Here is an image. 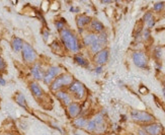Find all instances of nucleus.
<instances>
[{
  "label": "nucleus",
  "instance_id": "obj_1",
  "mask_svg": "<svg viewBox=\"0 0 165 135\" xmlns=\"http://www.w3.org/2000/svg\"><path fill=\"white\" fill-rule=\"evenodd\" d=\"M60 38L63 43V46L67 51L71 53H77L80 50V44L77 36L71 29H64L60 32Z\"/></svg>",
  "mask_w": 165,
  "mask_h": 135
},
{
  "label": "nucleus",
  "instance_id": "obj_25",
  "mask_svg": "<svg viewBox=\"0 0 165 135\" xmlns=\"http://www.w3.org/2000/svg\"><path fill=\"white\" fill-rule=\"evenodd\" d=\"M97 41L99 42V43L101 44V45H105L107 42V35L106 33H104V32H102V33H100L98 36H97Z\"/></svg>",
  "mask_w": 165,
  "mask_h": 135
},
{
  "label": "nucleus",
  "instance_id": "obj_9",
  "mask_svg": "<svg viewBox=\"0 0 165 135\" xmlns=\"http://www.w3.org/2000/svg\"><path fill=\"white\" fill-rule=\"evenodd\" d=\"M144 131L147 135H159L162 131V126L158 123L146 125L144 127Z\"/></svg>",
  "mask_w": 165,
  "mask_h": 135
},
{
  "label": "nucleus",
  "instance_id": "obj_28",
  "mask_svg": "<svg viewBox=\"0 0 165 135\" xmlns=\"http://www.w3.org/2000/svg\"><path fill=\"white\" fill-rule=\"evenodd\" d=\"M154 17H153V14L152 12H150V11H148V12H146L144 14V16H143V21H145V23H148V21H150L151 19H153Z\"/></svg>",
  "mask_w": 165,
  "mask_h": 135
},
{
  "label": "nucleus",
  "instance_id": "obj_37",
  "mask_svg": "<svg viewBox=\"0 0 165 135\" xmlns=\"http://www.w3.org/2000/svg\"><path fill=\"white\" fill-rule=\"evenodd\" d=\"M140 132V135H147L146 133H145V131H139Z\"/></svg>",
  "mask_w": 165,
  "mask_h": 135
},
{
  "label": "nucleus",
  "instance_id": "obj_32",
  "mask_svg": "<svg viewBox=\"0 0 165 135\" xmlns=\"http://www.w3.org/2000/svg\"><path fill=\"white\" fill-rule=\"evenodd\" d=\"M95 72H96L97 74L102 72V66H97L96 68H95Z\"/></svg>",
  "mask_w": 165,
  "mask_h": 135
},
{
  "label": "nucleus",
  "instance_id": "obj_7",
  "mask_svg": "<svg viewBox=\"0 0 165 135\" xmlns=\"http://www.w3.org/2000/svg\"><path fill=\"white\" fill-rule=\"evenodd\" d=\"M60 67L58 66H51L44 74V82L47 84H51L52 81L56 78L58 75H60Z\"/></svg>",
  "mask_w": 165,
  "mask_h": 135
},
{
  "label": "nucleus",
  "instance_id": "obj_27",
  "mask_svg": "<svg viewBox=\"0 0 165 135\" xmlns=\"http://www.w3.org/2000/svg\"><path fill=\"white\" fill-rule=\"evenodd\" d=\"M163 8H164V2H156L154 4V6H153V9H154L156 12L161 11Z\"/></svg>",
  "mask_w": 165,
  "mask_h": 135
},
{
  "label": "nucleus",
  "instance_id": "obj_39",
  "mask_svg": "<svg viewBox=\"0 0 165 135\" xmlns=\"http://www.w3.org/2000/svg\"><path fill=\"white\" fill-rule=\"evenodd\" d=\"M164 10H165V3H164Z\"/></svg>",
  "mask_w": 165,
  "mask_h": 135
},
{
  "label": "nucleus",
  "instance_id": "obj_2",
  "mask_svg": "<svg viewBox=\"0 0 165 135\" xmlns=\"http://www.w3.org/2000/svg\"><path fill=\"white\" fill-rule=\"evenodd\" d=\"M74 81L72 75L67 74V73H63L60 74L54 79L51 83V89L53 92H59L63 88L64 86H70L72 84V82Z\"/></svg>",
  "mask_w": 165,
  "mask_h": 135
},
{
  "label": "nucleus",
  "instance_id": "obj_4",
  "mask_svg": "<svg viewBox=\"0 0 165 135\" xmlns=\"http://www.w3.org/2000/svg\"><path fill=\"white\" fill-rule=\"evenodd\" d=\"M68 92H70L69 94L73 95L77 100H82L85 96V87L80 81L74 80L68 87Z\"/></svg>",
  "mask_w": 165,
  "mask_h": 135
},
{
  "label": "nucleus",
  "instance_id": "obj_35",
  "mask_svg": "<svg viewBox=\"0 0 165 135\" xmlns=\"http://www.w3.org/2000/svg\"><path fill=\"white\" fill-rule=\"evenodd\" d=\"M0 84H1V85L6 84V81H5V79H3L2 77H0Z\"/></svg>",
  "mask_w": 165,
  "mask_h": 135
},
{
  "label": "nucleus",
  "instance_id": "obj_24",
  "mask_svg": "<svg viewBox=\"0 0 165 135\" xmlns=\"http://www.w3.org/2000/svg\"><path fill=\"white\" fill-rule=\"evenodd\" d=\"M85 129H86L87 131H89V132H94V131H96V124H95V122L93 121V119L87 121Z\"/></svg>",
  "mask_w": 165,
  "mask_h": 135
},
{
  "label": "nucleus",
  "instance_id": "obj_17",
  "mask_svg": "<svg viewBox=\"0 0 165 135\" xmlns=\"http://www.w3.org/2000/svg\"><path fill=\"white\" fill-rule=\"evenodd\" d=\"M90 29L94 33H102L103 29H104V25H102V23H100L97 19H92L90 23Z\"/></svg>",
  "mask_w": 165,
  "mask_h": 135
},
{
  "label": "nucleus",
  "instance_id": "obj_20",
  "mask_svg": "<svg viewBox=\"0 0 165 135\" xmlns=\"http://www.w3.org/2000/svg\"><path fill=\"white\" fill-rule=\"evenodd\" d=\"M86 123L87 121L85 118H83V117H77V118L74 119L73 124H74V126L76 127V128H85Z\"/></svg>",
  "mask_w": 165,
  "mask_h": 135
},
{
  "label": "nucleus",
  "instance_id": "obj_5",
  "mask_svg": "<svg viewBox=\"0 0 165 135\" xmlns=\"http://www.w3.org/2000/svg\"><path fill=\"white\" fill-rule=\"evenodd\" d=\"M131 116L135 121L141 123H150L154 121V117L152 115L148 114L146 112H141V111H132Z\"/></svg>",
  "mask_w": 165,
  "mask_h": 135
},
{
  "label": "nucleus",
  "instance_id": "obj_13",
  "mask_svg": "<svg viewBox=\"0 0 165 135\" xmlns=\"http://www.w3.org/2000/svg\"><path fill=\"white\" fill-rule=\"evenodd\" d=\"M91 21H92V19L90 16H88V15L80 14L76 17V25L79 29H82L83 27H85V25H89L91 23Z\"/></svg>",
  "mask_w": 165,
  "mask_h": 135
},
{
  "label": "nucleus",
  "instance_id": "obj_15",
  "mask_svg": "<svg viewBox=\"0 0 165 135\" xmlns=\"http://www.w3.org/2000/svg\"><path fill=\"white\" fill-rule=\"evenodd\" d=\"M23 43L25 42L18 37H15L12 39L11 41V47H12L13 51L15 53H18V52H21V49H22V46H23Z\"/></svg>",
  "mask_w": 165,
  "mask_h": 135
},
{
  "label": "nucleus",
  "instance_id": "obj_21",
  "mask_svg": "<svg viewBox=\"0 0 165 135\" xmlns=\"http://www.w3.org/2000/svg\"><path fill=\"white\" fill-rule=\"evenodd\" d=\"M51 48L53 50V52L57 53V54H63V49H62V45L59 42L55 41L53 42V44L51 45Z\"/></svg>",
  "mask_w": 165,
  "mask_h": 135
},
{
  "label": "nucleus",
  "instance_id": "obj_8",
  "mask_svg": "<svg viewBox=\"0 0 165 135\" xmlns=\"http://www.w3.org/2000/svg\"><path fill=\"white\" fill-rule=\"evenodd\" d=\"M108 55H109L108 50H106V49H102L100 52H98L97 54H95V56H94L95 63L98 64L99 66L104 65L105 63L107 62V60H108Z\"/></svg>",
  "mask_w": 165,
  "mask_h": 135
},
{
  "label": "nucleus",
  "instance_id": "obj_22",
  "mask_svg": "<svg viewBox=\"0 0 165 135\" xmlns=\"http://www.w3.org/2000/svg\"><path fill=\"white\" fill-rule=\"evenodd\" d=\"M102 45H101L100 43H99L98 41H96L94 44H92L89 48H90V51L93 53V54H97L98 52H100L101 50H102Z\"/></svg>",
  "mask_w": 165,
  "mask_h": 135
},
{
  "label": "nucleus",
  "instance_id": "obj_30",
  "mask_svg": "<svg viewBox=\"0 0 165 135\" xmlns=\"http://www.w3.org/2000/svg\"><path fill=\"white\" fill-rule=\"evenodd\" d=\"M70 11H71V12H79V8H78V7L71 6L70 7Z\"/></svg>",
  "mask_w": 165,
  "mask_h": 135
},
{
  "label": "nucleus",
  "instance_id": "obj_16",
  "mask_svg": "<svg viewBox=\"0 0 165 135\" xmlns=\"http://www.w3.org/2000/svg\"><path fill=\"white\" fill-rule=\"evenodd\" d=\"M96 41H97V35H95L94 33L88 34V35H86L83 38V44H84V46L87 47H90Z\"/></svg>",
  "mask_w": 165,
  "mask_h": 135
},
{
  "label": "nucleus",
  "instance_id": "obj_36",
  "mask_svg": "<svg viewBox=\"0 0 165 135\" xmlns=\"http://www.w3.org/2000/svg\"><path fill=\"white\" fill-rule=\"evenodd\" d=\"M101 2L104 3V4H105V3H112V1H110V0H103V1H101Z\"/></svg>",
  "mask_w": 165,
  "mask_h": 135
},
{
  "label": "nucleus",
  "instance_id": "obj_38",
  "mask_svg": "<svg viewBox=\"0 0 165 135\" xmlns=\"http://www.w3.org/2000/svg\"><path fill=\"white\" fill-rule=\"evenodd\" d=\"M163 96H164V98H165V88H163Z\"/></svg>",
  "mask_w": 165,
  "mask_h": 135
},
{
  "label": "nucleus",
  "instance_id": "obj_41",
  "mask_svg": "<svg viewBox=\"0 0 165 135\" xmlns=\"http://www.w3.org/2000/svg\"><path fill=\"white\" fill-rule=\"evenodd\" d=\"M75 135H79V134H75Z\"/></svg>",
  "mask_w": 165,
  "mask_h": 135
},
{
  "label": "nucleus",
  "instance_id": "obj_3",
  "mask_svg": "<svg viewBox=\"0 0 165 135\" xmlns=\"http://www.w3.org/2000/svg\"><path fill=\"white\" fill-rule=\"evenodd\" d=\"M21 55H22L23 61L27 64H31V63L35 62L38 57L37 52L29 43H23L22 49H21Z\"/></svg>",
  "mask_w": 165,
  "mask_h": 135
},
{
  "label": "nucleus",
  "instance_id": "obj_6",
  "mask_svg": "<svg viewBox=\"0 0 165 135\" xmlns=\"http://www.w3.org/2000/svg\"><path fill=\"white\" fill-rule=\"evenodd\" d=\"M133 62L139 68H146L148 65V58L144 52L138 51L133 54Z\"/></svg>",
  "mask_w": 165,
  "mask_h": 135
},
{
  "label": "nucleus",
  "instance_id": "obj_31",
  "mask_svg": "<svg viewBox=\"0 0 165 135\" xmlns=\"http://www.w3.org/2000/svg\"><path fill=\"white\" fill-rule=\"evenodd\" d=\"M44 40L45 41H48V38H49V32L48 31H44Z\"/></svg>",
  "mask_w": 165,
  "mask_h": 135
},
{
  "label": "nucleus",
  "instance_id": "obj_29",
  "mask_svg": "<svg viewBox=\"0 0 165 135\" xmlns=\"http://www.w3.org/2000/svg\"><path fill=\"white\" fill-rule=\"evenodd\" d=\"M6 69V63H5L4 59L0 56V72H3Z\"/></svg>",
  "mask_w": 165,
  "mask_h": 135
},
{
  "label": "nucleus",
  "instance_id": "obj_23",
  "mask_svg": "<svg viewBox=\"0 0 165 135\" xmlns=\"http://www.w3.org/2000/svg\"><path fill=\"white\" fill-rule=\"evenodd\" d=\"M93 121L96 124V130H100L103 125V116L101 114H98L93 118Z\"/></svg>",
  "mask_w": 165,
  "mask_h": 135
},
{
  "label": "nucleus",
  "instance_id": "obj_14",
  "mask_svg": "<svg viewBox=\"0 0 165 135\" xmlns=\"http://www.w3.org/2000/svg\"><path fill=\"white\" fill-rule=\"evenodd\" d=\"M31 73L35 80H42V79H44V74L45 73L43 72V69H42V66L40 64L33 65L31 69Z\"/></svg>",
  "mask_w": 165,
  "mask_h": 135
},
{
  "label": "nucleus",
  "instance_id": "obj_40",
  "mask_svg": "<svg viewBox=\"0 0 165 135\" xmlns=\"http://www.w3.org/2000/svg\"><path fill=\"white\" fill-rule=\"evenodd\" d=\"M164 86H165V79H164Z\"/></svg>",
  "mask_w": 165,
  "mask_h": 135
},
{
  "label": "nucleus",
  "instance_id": "obj_10",
  "mask_svg": "<svg viewBox=\"0 0 165 135\" xmlns=\"http://www.w3.org/2000/svg\"><path fill=\"white\" fill-rule=\"evenodd\" d=\"M67 111H68V114L71 118H77V117L80 115L81 112V106L78 103H71L69 106H67Z\"/></svg>",
  "mask_w": 165,
  "mask_h": 135
},
{
  "label": "nucleus",
  "instance_id": "obj_33",
  "mask_svg": "<svg viewBox=\"0 0 165 135\" xmlns=\"http://www.w3.org/2000/svg\"><path fill=\"white\" fill-rule=\"evenodd\" d=\"M149 37H150V32H149V29L144 31V38H145V39H148Z\"/></svg>",
  "mask_w": 165,
  "mask_h": 135
},
{
  "label": "nucleus",
  "instance_id": "obj_12",
  "mask_svg": "<svg viewBox=\"0 0 165 135\" xmlns=\"http://www.w3.org/2000/svg\"><path fill=\"white\" fill-rule=\"evenodd\" d=\"M29 89H31V94H33V96L35 98L41 99L44 96V90L42 89L41 85L38 82H35V81H33V82L29 83Z\"/></svg>",
  "mask_w": 165,
  "mask_h": 135
},
{
  "label": "nucleus",
  "instance_id": "obj_26",
  "mask_svg": "<svg viewBox=\"0 0 165 135\" xmlns=\"http://www.w3.org/2000/svg\"><path fill=\"white\" fill-rule=\"evenodd\" d=\"M56 25V29H58L59 32H61L62 29H64V25H65V21L64 19H60V21H57L55 23Z\"/></svg>",
  "mask_w": 165,
  "mask_h": 135
},
{
  "label": "nucleus",
  "instance_id": "obj_34",
  "mask_svg": "<svg viewBox=\"0 0 165 135\" xmlns=\"http://www.w3.org/2000/svg\"><path fill=\"white\" fill-rule=\"evenodd\" d=\"M140 93L141 94H147V93H148V89L146 88V87H140Z\"/></svg>",
  "mask_w": 165,
  "mask_h": 135
},
{
  "label": "nucleus",
  "instance_id": "obj_11",
  "mask_svg": "<svg viewBox=\"0 0 165 135\" xmlns=\"http://www.w3.org/2000/svg\"><path fill=\"white\" fill-rule=\"evenodd\" d=\"M56 97L58 98V100H60L65 106H69V105L72 103V98H71L70 94L66 90H59V92L56 93Z\"/></svg>",
  "mask_w": 165,
  "mask_h": 135
},
{
  "label": "nucleus",
  "instance_id": "obj_19",
  "mask_svg": "<svg viewBox=\"0 0 165 135\" xmlns=\"http://www.w3.org/2000/svg\"><path fill=\"white\" fill-rule=\"evenodd\" d=\"M15 102L23 109H27V100H25V96H23L21 93H17L15 95Z\"/></svg>",
  "mask_w": 165,
  "mask_h": 135
},
{
  "label": "nucleus",
  "instance_id": "obj_18",
  "mask_svg": "<svg viewBox=\"0 0 165 135\" xmlns=\"http://www.w3.org/2000/svg\"><path fill=\"white\" fill-rule=\"evenodd\" d=\"M74 60H75V62H76L77 64L79 65V66L85 67V68L89 67V62H88V60H87V59L85 58L84 56H82V55H80V54L75 55Z\"/></svg>",
  "mask_w": 165,
  "mask_h": 135
}]
</instances>
